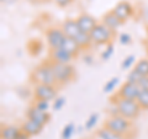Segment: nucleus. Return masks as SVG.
Listing matches in <instances>:
<instances>
[{"label": "nucleus", "mask_w": 148, "mask_h": 139, "mask_svg": "<svg viewBox=\"0 0 148 139\" xmlns=\"http://www.w3.org/2000/svg\"><path fill=\"white\" fill-rule=\"evenodd\" d=\"M143 76L141 75L140 73H138L137 70H135V69H133V70H131L128 73V75H127V81L128 82H132V84H137L138 85V82H140V80L142 79Z\"/></svg>", "instance_id": "4be33fe9"}, {"label": "nucleus", "mask_w": 148, "mask_h": 139, "mask_svg": "<svg viewBox=\"0 0 148 139\" xmlns=\"http://www.w3.org/2000/svg\"><path fill=\"white\" fill-rule=\"evenodd\" d=\"M115 15H116L120 20H121L122 22H125L127 20V18H130L132 16L133 14V7L131 6V4L127 3V1H120L116 6L114 7Z\"/></svg>", "instance_id": "9b49d317"}, {"label": "nucleus", "mask_w": 148, "mask_h": 139, "mask_svg": "<svg viewBox=\"0 0 148 139\" xmlns=\"http://www.w3.org/2000/svg\"><path fill=\"white\" fill-rule=\"evenodd\" d=\"M35 107H37L38 110H42V111H47L49 107V101H45V100H37L36 104L34 105Z\"/></svg>", "instance_id": "b1692460"}, {"label": "nucleus", "mask_w": 148, "mask_h": 139, "mask_svg": "<svg viewBox=\"0 0 148 139\" xmlns=\"http://www.w3.org/2000/svg\"><path fill=\"white\" fill-rule=\"evenodd\" d=\"M147 31H148V27H147Z\"/></svg>", "instance_id": "c9c22d12"}, {"label": "nucleus", "mask_w": 148, "mask_h": 139, "mask_svg": "<svg viewBox=\"0 0 148 139\" xmlns=\"http://www.w3.org/2000/svg\"><path fill=\"white\" fill-rule=\"evenodd\" d=\"M27 118L34 119V121L38 122L40 124H42V126L45 127L46 124L49 122L51 116H49V113L47 112V111L38 110L37 107H35V106H32V107H30L29 111H27Z\"/></svg>", "instance_id": "9d476101"}, {"label": "nucleus", "mask_w": 148, "mask_h": 139, "mask_svg": "<svg viewBox=\"0 0 148 139\" xmlns=\"http://www.w3.org/2000/svg\"><path fill=\"white\" fill-rule=\"evenodd\" d=\"M96 119H98V114H91L90 117H89V119H88L86 121V123H85V129H88V131H89V129H91L92 127L95 126V123H96Z\"/></svg>", "instance_id": "393cba45"}, {"label": "nucleus", "mask_w": 148, "mask_h": 139, "mask_svg": "<svg viewBox=\"0 0 148 139\" xmlns=\"http://www.w3.org/2000/svg\"><path fill=\"white\" fill-rule=\"evenodd\" d=\"M56 4H57L58 6H61V7H66L68 6L69 4L72 3V0H54Z\"/></svg>", "instance_id": "7c9ffc66"}, {"label": "nucleus", "mask_w": 148, "mask_h": 139, "mask_svg": "<svg viewBox=\"0 0 148 139\" xmlns=\"http://www.w3.org/2000/svg\"><path fill=\"white\" fill-rule=\"evenodd\" d=\"M96 134H98V137L100 139H125L123 136H120V134L115 133L112 131H110V129H108L106 127L98 129Z\"/></svg>", "instance_id": "a211bd4d"}, {"label": "nucleus", "mask_w": 148, "mask_h": 139, "mask_svg": "<svg viewBox=\"0 0 148 139\" xmlns=\"http://www.w3.org/2000/svg\"><path fill=\"white\" fill-rule=\"evenodd\" d=\"M30 1H35V0H30Z\"/></svg>", "instance_id": "f704fd0d"}, {"label": "nucleus", "mask_w": 148, "mask_h": 139, "mask_svg": "<svg viewBox=\"0 0 148 139\" xmlns=\"http://www.w3.org/2000/svg\"><path fill=\"white\" fill-rule=\"evenodd\" d=\"M138 86H140L141 90L148 91V76H143L140 80V82H138Z\"/></svg>", "instance_id": "cd10ccee"}, {"label": "nucleus", "mask_w": 148, "mask_h": 139, "mask_svg": "<svg viewBox=\"0 0 148 139\" xmlns=\"http://www.w3.org/2000/svg\"><path fill=\"white\" fill-rule=\"evenodd\" d=\"M11 1H15V0H1V3H11Z\"/></svg>", "instance_id": "473e14b6"}, {"label": "nucleus", "mask_w": 148, "mask_h": 139, "mask_svg": "<svg viewBox=\"0 0 148 139\" xmlns=\"http://www.w3.org/2000/svg\"><path fill=\"white\" fill-rule=\"evenodd\" d=\"M35 97L37 100L51 101L57 99V90L53 85H36Z\"/></svg>", "instance_id": "0eeeda50"}, {"label": "nucleus", "mask_w": 148, "mask_h": 139, "mask_svg": "<svg viewBox=\"0 0 148 139\" xmlns=\"http://www.w3.org/2000/svg\"><path fill=\"white\" fill-rule=\"evenodd\" d=\"M46 37H47V42L51 50L52 49H58L62 47L63 41L66 38V35L62 29H58V27H53V29H49L46 33Z\"/></svg>", "instance_id": "423d86ee"}, {"label": "nucleus", "mask_w": 148, "mask_h": 139, "mask_svg": "<svg viewBox=\"0 0 148 139\" xmlns=\"http://www.w3.org/2000/svg\"><path fill=\"white\" fill-rule=\"evenodd\" d=\"M52 69H53L56 80H57V84H61V85L67 84L74 76V68L71 64H61V63L52 62Z\"/></svg>", "instance_id": "39448f33"}, {"label": "nucleus", "mask_w": 148, "mask_h": 139, "mask_svg": "<svg viewBox=\"0 0 148 139\" xmlns=\"http://www.w3.org/2000/svg\"><path fill=\"white\" fill-rule=\"evenodd\" d=\"M64 104H66V99H64V97H58V99H56V100H54L53 110L59 111V110H61L63 106H64Z\"/></svg>", "instance_id": "bb28decb"}, {"label": "nucleus", "mask_w": 148, "mask_h": 139, "mask_svg": "<svg viewBox=\"0 0 148 139\" xmlns=\"http://www.w3.org/2000/svg\"><path fill=\"white\" fill-rule=\"evenodd\" d=\"M77 24L79 26V29L82 30V32L84 33L90 35V32L94 30V27L98 25V22L94 17L89 14H82V15L77 18Z\"/></svg>", "instance_id": "1a4fd4ad"}, {"label": "nucleus", "mask_w": 148, "mask_h": 139, "mask_svg": "<svg viewBox=\"0 0 148 139\" xmlns=\"http://www.w3.org/2000/svg\"><path fill=\"white\" fill-rule=\"evenodd\" d=\"M115 31L110 30L108 26H105L103 22L98 24L94 30L90 32V38H91V43L94 44H110L111 40L114 37Z\"/></svg>", "instance_id": "20e7f679"}, {"label": "nucleus", "mask_w": 148, "mask_h": 139, "mask_svg": "<svg viewBox=\"0 0 148 139\" xmlns=\"http://www.w3.org/2000/svg\"><path fill=\"white\" fill-rule=\"evenodd\" d=\"M103 24L105 26H108L110 30L116 31L119 27L123 24V22L120 20L116 15H115L114 11H109V12H106L105 15L103 16Z\"/></svg>", "instance_id": "4468645a"}, {"label": "nucleus", "mask_w": 148, "mask_h": 139, "mask_svg": "<svg viewBox=\"0 0 148 139\" xmlns=\"http://www.w3.org/2000/svg\"><path fill=\"white\" fill-rule=\"evenodd\" d=\"M73 58H74V55H72L71 53H68L67 50H64L63 48L51 50V62H53V63L69 64L72 62Z\"/></svg>", "instance_id": "ddd939ff"}, {"label": "nucleus", "mask_w": 148, "mask_h": 139, "mask_svg": "<svg viewBox=\"0 0 148 139\" xmlns=\"http://www.w3.org/2000/svg\"><path fill=\"white\" fill-rule=\"evenodd\" d=\"M104 127L120 134V136L125 137L131 131V122H130V119L125 118L121 114H114V116H111L110 118L106 119Z\"/></svg>", "instance_id": "7ed1b4c3"}, {"label": "nucleus", "mask_w": 148, "mask_h": 139, "mask_svg": "<svg viewBox=\"0 0 148 139\" xmlns=\"http://www.w3.org/2000/svg\"><path fill=\"white\" fill-rule=\"evenodd\" d=\"M29 138H30V136H29V134H26L24 131H21L20 136H18V138H17V139H29Z\"/></svg>", "instance_id": "2f4dec72"}, {"label": "nucleus", "mask_w": 148, "mask_h": 139, "mask_svg": "<svg viewBox=\"0 0 148 139\" xmlns=\"http://www.w3.org/2000/svg\"><path fill=\"white\" fill-rule=\"evenodd\" d=\"M62 30L64 32V35L67 37H71L73 40H78L83 33L82 30L79 29V26L77 24V20H67L64 21V24L62 25Z\"/></svg>", "instance_id": "f8f14e48"}, {"label": "nucleus", "mask_w": 148, "mask_h": 139, "mask_svg": "<svg viewBox=\"0 0 148 139\" xmlns=\"http://www.w3.org/2000/svg\"><path fill=\"white\" fill-rule=\"evenodd\" d=\"M137 104L140 105V107L142 110H148V91L141 90L140 95L137 97Z\"/></svg>", "instance_id": "aec40b11"}, {"label": "nucleus", "mask_w": 148, "mask_h": 139, "mask_svg": "<svg viewBox=\"0 0 148 139\" xmlns=\"http://www.w3.org/2000/svg\"><path fill=\"white\" fill-rule=\"evenodd\" d=\"M32 80H34L37 85H56L57 80H56L53 69H52V62L43 63L42 65L36 68L34 73H32Z\"/></svg>", "instance_id": "f257e3e1"}, {"label": "nucleus", "mask_w": 148, "mask_h": 139, "mask_svg": "<svg viewBox=\"0 0 148 139\" xmlns=\"http://www.w3.org/2000/svg\"><path fill=\"white\" fill-rule=\"evenodd\" d=\"M61 48H63L64 50H67L68 53H71L72 55H78V53L80 52V46L77 43V41L75 40H73V38H71V37H67L66 36V38H64V41H63V44H62V47Z\"/></svg>", "instance_id": "dca6fc26"}, {"label": "nucleus", "mask_w": 148, "mask_h": 139, "mask_svg": "<svg viewBox=\"0 0 148 139\" xmlns=\"http://www.w3.org/2000/svg\"><path fill=\"white\" fill-rule=\"evenodd\" d=\"M133 69L137 70L142 76H148V58L140 59V61L136 63V65Z\"/></svg>", "instance_id": "6ab92c4d"}, {"label": "nucleus", "mask_w": 148, "mask_h": 139, "mask_svg": "<svg viewBox=\"0 0 148 139\" xmlns=\"http://www.w3.org/2000/svg\"><path fill=\"white\" fill-rule=\"evenodd\" d=\"M22 129L15 126H5L1 129V139H17Z\"/></svg>", "instance_id": "f3484780"}, {"label": "nucleus", "mask_w": 148, "mask_h": 139, "mask_svg": "<svg viewBox=\"0 0 148 139\" xmlns=\"http://www.w3.org/2000/svg\"><path fill=\"white\" fill-rule=\"evenodd\" d=\"M112 49H114V46H112V43H110L108 46V49H106V52L103 54V59H104V61H106V59H109L111 57V54H112Z\"/></svg>", "instance_id": "c85d7f7f"}, {"label": "nucleus", "mask_w": 148, "mask_h": 139, "mask_svg": "<svg viewBox=\"0 0 148 139\" xmlns=\"http://www.w3.org/2000/svg\"><path fill=\"white\" fill-rule=\"evenodd\" d=\"M75 132V126L73 123H68L66 127L63 128V132H62V139H71V137Z\"/></svg>", "instance_id": "412c9836"}, {"label": "nucleus", "mask_w": 148, "mask_h": 139, "mask_svg": "<svg viewBox=\"0 0 148 139\" xmlns=\"http://www.w3.org/2000/svg\"><path fill=\"white\" fill-rule=\"evenodd\" d=\"M41 1H48V0H41Z\"/></svg>", "instance_id": "72a5a7b5"}, {"label": "nucleus", "mask_w": 148, "mask_h": 139, "mask_svg": "<svg viewBox=\"0 0 148 139\" xmlns=\"http://www.w3.org/2000/svg\"><path fill=\"white\" fill-rule=\"evenodd\" d=\"M120 41H121L122 44H128L131 42V37H130V35H127V33H123V35H121V37H120Z\"/></svg>", "instance_id": "c756f323"}, {"label": "nucleus", "mask_w": 148, "mask_h": 139, "mask_svg": "<svg viewBox=\"0 0 148 139\" xmlns=\"http://www.w3.org/2000/svg\"><path fill=\"white\" fill-rule=\"evenodd\" d=\"M21 129L26 134H29L30 137H34V136H37V134H40L42 132L43 126L40 124L38 122L34 121V119H27V121L24 123V126L21 127Z\"/></svg>", "instance_id": "2eb2a0df"}, {"label": "nucleus", "mask_w": 148, "mask_h": 139, "mask_svg": "<svg viewBox=\"0 0 148 139\" xmlns=\"http://www.w3.org/2000/svg\"><path fill=\"white\" fill-rule=\"evenodd\" d=\"M117 82H119V79H117V78H112L111 80H109V81L105 84V86H104V92H110V91H112V90L115 89V86H116Z\"/></svg>", "instance_id": "5701e85b"}, {"label": "nucleus", "mask_w": 148, "mask_h": 139, "mask_svg": "<svg viewBox=\"0 0 148 139\" xmlns=\"http://www.w3.org/2000/svg\"><path fill=\"white\" fill-rule=\"evenodd\" d=\"M116 110H117V114H121L127 119H133L140 114L142 108L140 107V105L137 104L136 100L119 97L116 100Z\"/></svg>", "instance_id": "f03ea898"}, {"label": "nucleus", "mask_w": 148, "mask_h": 139, "mask_svg": "<svg viewBox=\"0 0 148 139\" xmlns=\"http://www.w3.org/2000/svg\"><path fill=\"white\" fill-rule=\"evenodd\" d=\"M140 92H141V89L137 84H132V82L126 81L121 87H120L117 95H119V97H121V99L137 100Z\"/></svg>", "instance_id": "6e6552de"}, {"label": "nucleus", "mask_w": 148, "mask_h": 139, "mask_svg": "<svg viewBox=\"0 0 148 139\" xmlns=\"http://www.w3.org/2000/svg\"><path fill=\"white\" fill-rule=\"evenodd\" d=\"M133 62H135V55H128L127 58H125V61L122 62L121 67H122L123 69H128V68H131V65L133 64Z\"/></svg>", "instance_id": "a878e982"}]
</instances>
